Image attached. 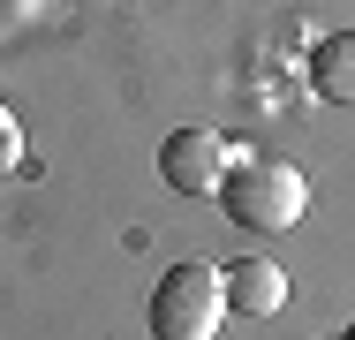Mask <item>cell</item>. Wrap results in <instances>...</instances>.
Segmentation results:
<instances>
[{
  "mask_svg": "<svg viewBox=\"0 0 355 340\" xmlns=\"http://www.w3.org/2000/svg\"><path fill=\"white\" fill-rule=\"evenodd\" d=\"M227 219L242 227V235H287L302 212H310V182H302V167H287V159H242L234 174H227Z\"/></svg>",
  "mask_w": 355,
  "mask_h": 340,
  "instance_id": "obj_1",
  "label": "cell"
},
{
  "mask_svg": "<svg viewBox=\"0 0 355 340\" xmlns=\"http://www.w3.org/2000/svg\"><path fill=\"white\" fill-rule=\"evenodd\" d=\"M227 325V272L205 257H182L151 287V333L159 340H219Z\"/></svg>",
  "mask_w": 355,
  "mask_h": 340,
  "instance_id": "obj_2",
  "label": "cell"
},
{
  "mask_svg": "<svg viewBox=\"0 0 355 340\" xmlns=\"http://www.w3.org/2000/svg\"><path fill=\"white\" fill-rule=\"evenodd\" d=\"M234 167H242V151H234L219 129H174L159 144V174H166L182 197H219Z\"/></svg>",
  "mask_w": 355,
  "mask_h": 340,
  "instance_id": "obj_3",
  "label": "cell"
},
{
  "mask_svg": "<svg viewBox=\"0 0 355 340\" xmlns=\"http://www.w3.org/2000/svg\"><path fill=\"white\" fill-rule=\"evenodd\" d=\"M227 310L242 318H280L287 310V272L272 257H234L227 265Z\"/></svg>",
  "mask_w": 355,
  "mask_h": 340,
  "instance_id": "obj_4",
  "label": "cell"
},
{
  "mask_svg": "<svg viewBox=\"0 0 355 340\" xmlns=\"http://www.w3.org/2000/svg\"><path fill=\"white\" fill-rule=\"evenodd\" d=\"M310 91H318L325 106H355V31L318 38V53H310Z\"/></svg>",
  "mask_w": 355,
  "mask_h": 340,
  "instance_id": "obj_5",
  "label": "cell"
},
{
  "mask_svg": "<svg viewBox=\"0 0 355 340\" xmlns=\"http://www.w3.org/2000/svg\"><path fill=\"white\" fill-rule=\"evenodd\" d=\"M15 167H23V121H15L8 106H0V182H8Z\"/></svg>",
  "mask_w": 355,
  "mask_h": 340,
  "instance_id": "obj_6",
  "label": "cell"
},
{
  "mask_svg": "<svg viewBox=\"0 0 355 340\" xmlns=\"http://www.w3.org/2000/svg\"><path fill=\"white\" fill-rule=\"evenodd\" d=\"M340 340H355V325H348V333H340Z\"/></svg>",
  "mask_w": 355,
  "mask_h": 340,
  "instance_id": "obj_7",
  "label": "cell"
}]
</instances>
